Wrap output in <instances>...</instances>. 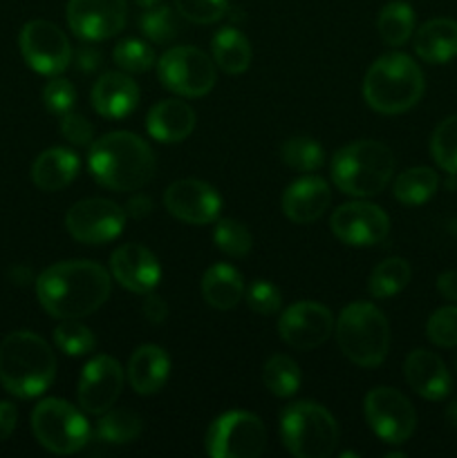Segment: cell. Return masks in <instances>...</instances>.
Masks as SVG:
<instances>
[{
    "label": "cell",
    "instance_id": "32",
    "mask_svg": "<svg viewBox=\"0 0 457 458\" xmlns=\"http://www.w3.org/2000/svg\"><path fill=\"white\" fill-rule=\"evenodd\" d=\"M142 434V419L130 410H108L97 423V438L108 445H125Z\"/></svg>",
    "mask_w": 457,
    "mask_h": 458
},
{
    "label": "cell",
    "instance_id": "19",
    "mask_svg": "<svg viewBox=\"0 0 457 458\" xmlns=\"http://www.w3.org/2000/svg\"><path fill=\"white\" fill-rule=\"evenodd\" d=\"M112 277L133 293H151L160 284L161 268L155 255L142 244H124L110 258Z\"/></svg>",
    "mask_w": 457,
    "mask_h": 458
},
{
    "label": "cell",
    "instance_id": "16",
    "mask_svg": "<svg viewBox=\"0 0 457 458\" xmlns=\"http://www.w3.org/2000/svg\"><path fill=\"white\" fill-rule=\"evenodd\" d=\"M278 334L289 347L309 352L334 334V316L318 302H296L278 320Z\"/></svg>",
    "mask_w": 457,
    "mask_h": 458
},
{
    "label": "cell",
    "instance_id": "35",
    "mask_svg": "<svg viewBox=\"0 0 457 458\" xmlns=\"http://www.w3.org/2000/svg\"><path fill=\"white\" fill-rule=\"evenodd\" d=\"M139 25H142L143 36H146L151 43L157 45H168L175 36L179 34V21L175 16V12L166 4H155V7H148L146 12L139 18Z\"/></svg>",
    "mask_w": 457,
    "mask_h": 458
},
{
    "label": "cell",
    "instance_id": "25",
    "mask_svg": "<svg viewBox=\"0 0 457 458\" xmlns=\"http://www.w3.org/2000/svg\"><path fill=\"white\" fill-rule=\"evenodd\" d=\"M79 168L81 161L74 152L67 148H49L36 157L34 165H31V182L40 191L56 192L74 182Z\"/></svg>",
    "mask_w": 457,
    "mask_h": 458
},
{
    "label": "cell",
    "instance_id": "31",
    "mask_svg": "<svg viewBox=\"0 0 457 458\" xmlns=\"http://www.w3.org/2000/svg\"><path fill=\"white\" fill-rule=\"evenodd\" d=\"M410 264L401 258H390L384 259L381 264H376L375 271L370 273V282H367V289L375 298L388 300L394 298L397 293H401L406 289V284L410 282Z\"/></svg>",
    "mask_w": 457,
    "mask_h": 458
},
{
    "label": "cell",
    "instance_id": "29",
    "mask_svg": "<svg viewBox=\"0 0 457 458\" xmlns=\"http://www.w3.org/2000/svg\"><path fill=\"white\" fill-rule=\"evenodd\" d=\"M376 30H379L381 40L390 47H401L415 31V12L403 0H392L385 4L376 18Z\"/></svg>",
    "mask_w": 457,
    "mask_h": 458
},
{
    "label": "cell",
    "instance_id": "15",
    "mask_svg": "<svg viewBox=\"0 0 457 458\" xmlns=\"http://www.w3.org/2000/svg\"><path fill=\"white\" fill-rule=\"evenodd\" d=\"M330 228L336 240L348 246H376L388 237L390 219L379 206L367 201H349L334 210Z\"/></svg>",
    "mask_w": 457,
    "mask_h": 458
},
{
    "label": "cell",
    "instance_id": "10",
    "mask_svg": "<svg viewBox=\"0 0 457 458\" xmlns=\"http://www.w3.org/2000/svg\"><path fill=\"white\" fill-rule=\"evenodd\" d=\"M157 74L166 89L179 97H204L215 85V65L202 49L182 45L164 52L157 61Z\"/></svg>",
    "mask_w": 457,
    "mask_h": 458
},
{
    "label": "cell",
    "instance_id": "24",
    "mask_svg": "<svg viewBox=\"0 0 457 458\" xmlns=\"http://www.w3.org/2000/svg\"><path fill=\"white\" fill-rule=\"evenodd\" d=\"M170 374V358L157 344H143L133 353L128 365L130 387L142 396L157 394L166 385Z\"/></svg>",
    "mask_w": 457,
    "mask_h": 458
},
{
    "label": "cell",
    "instance_id": "28",
    "mask_svg": "<svg viewBox=\"0 0 457 458\" xmlns=\"http://www.w3.org/2000/svg\"><path fill=\"white\" fill-rule=\"evenodd\" d=\"M213 63L227 74H242L251 65V43L236 27H222L211 40Z\"/></svg>",
    "mask_w": 457,
    "mask_h": 458
},
{
    "label": "cell",
    "instance_id": "39",
    "mask_svg": "<svg viewBox=\"0 0 457 458\" xmlns=\"http://www.w3.org/2000/svg\"><path fill=\"white\" fill-rule=\"evenodd\" d=\"M112 58L121 67V72H130V74H143L155 65V52L151 45L139 38L121 40L115 47Z\"/></svg>",
    "mask_w": 457,
    "mask_h": 458
},
{
    "label": "cell",
    "instance_id": "38",
    "mask_svg": "<svg viewBox=\"0 0 457 458\" xmlns=\"http://www.w3.org/2000/svg\"><path fill=\"white\" fill-rule=\"evenodd\" d=\"M213 240L218 249L231 258H245L254 246L249 228L237 219H220L213 231Z\"/></svg>",
    "mask_w": 457,
    "mask_h": 458
},
{
    "label": "cell",
    "instance_id": "21",
    "mask_svg": "<svg viewBox=\"0 0 457 458\" xmlns=\"http://www.w3.org/2000/svg\"><path fill=\"white\" fill-rule=\"evenodd\" d=\"M139 103V88L124 72H106L92 88V106L103 119H124Z\"/></svg>",
    "mask_w": 457,
    "mask_h": 458
},
{
    "label": "cell",
    "instance_id": "18",
    "mask_svg": "<svg viewBox=\"0 0 457 458\" xmlns=\"http://www.w3.org/2000/svg\"><path fill=\"white\" fill-rule=\"evenodd\" d=\"M124 392V369L112 356H97L83 367L79 380V405L92 416L106 414Z\"/></svg>",
    "mask_w": 457,
    "mask_h": 458
},
{
    "label": "cell",
    "instance_id": "34",
    "mask_svg": "<svg viewBox=\"0 0 457 458\" xmlns=\"http://www.w3.org/2000/svg\"><path fill=\"white\" fill-rule=\"evenodd\" d=\"M280 159L298 173H314L325 161V152L312 137H291L280 146Z\"/></svg>",
    "mask_w": 457,
    "mask_h": 458
},
{
    "label": "cell",
    "instance_id": "27",
    "mask_svg": "<svg viewBox=\"0 0 457 458\" xmlns=\"http://www.w3.org/2000/svg\"><path fill=\"white\" fill-rule=\"evenodd\" d=\"M202 295L213 309L228 311L245 298V282L228 264H213L202 277Z\"/></svg>",
    "mask_w": 457,
    "mask_h": 458
},
{
    "label": "cell",
    "instance_id": "20",
    "mask_svg": "<svg viewBox=\"0 0 457 458\" xmlns=\"http://www.w3.org/2000/svg\"><path fill=\"white\" fill-rule=\"evenodd\" d=\"M403 376L415 394L426 401H444L451 394V374L442 358L426 349H415L403 362Z\"/></svg>",
    "mask_w": 457,
    "mask_h": 458
},
{
    "label": "cell",
    "instance_id": "50",
    "mask_svg": "<svg viewBox=\"0 0 457 458\" xmlns=\"http://www.w3.org/2000/svg\"><path fill=\"white\" fill-rule=\"evenodd\" d=\"M446 419H448V423L453 425V428H457V401L453 403V405L446 410Z\"/></svg>",
    "mask_w": 457,
    "mask_h": 458
},
{
    "label": "cell",
    "instance_id": "14",
    "mask_svg": "<svg viewBox=\"0 0 457 458\" xmlns=\"http://www.w3.org/2000/svg\"><path fill=\"white\" fill-rule=\"evenodd\" d=\"M128 4L125 0H70L67 25L76 38L97 43L119 34L125 27Z\"/></svg>",
    "mask_w": 457,
    "mask_h": 458
},
{
    "label": "cell",
    "instance_id": "17",
    "mask_svg": "<svg viewBox=\"0 0 457 458\" xmlns=\"http://www.w3.org/2000/svg\"><path fill=\"white\" fill-rule=\"evenodd\" d=\"M164 206L179 222L204 226L220 217L222 197L211 183L200 179H179L166 188Z\"/></svg>",
    "mask_w": 457,
    "mask_h": 458
},
{
    "label": "cell",
    "instance_id": "2",
    "mask_svg": "<svg viewBox=\"0 0 457 458\" xmlns=\"http://www.w3.org/2000/svg\"><path fill=\"white\" fill-rule=\"evenodd\" d=\"M88 165L103 188L133 192L151 182L157 161L142 137L133 132H110L90 146Z\"/></svg>",
    "mask_w": 457,
    "mask_h": 458
},
{
    "label": "cell",
    "instance_id": "7",
    "mask_svg": "<svg viewBox=\"0 0 457 458\" xmlns=\"http://www.w3.org/2000/svg\"><path fill=\"white\" fill-rule=\"evenodd\" d=\"M280 437L296 458H327L339 445V425L325 407L300 401L282 410Z\"/></svg>",
    "mask_w": 457,
    "mask_h": 458
},
{
    "label": "cell",
    "instance_id": "1",
    "mask_svg": "<svg viewBox=\"0 0 457 458\" xmlns=\"http://www.w3.org/2000/svg\"><path fill=\"white\" fill-rule=\"evenodd\" d=\"M36 295L52 318L79 320L92 316L110 298V276L101 264L88 259L58 262L40 273Z\"/></svg>",
    "mask_w": 457,
    "mask_h": 458
},
{
    "label": "cell",
    "instance_id": "30",
    "mask_svg": "<svg viewBox=\"0 0 457 458\" xmlns=\"http://www.w3.org/2000/svg\"><path fill=\"white\" fill-rule=\"evenodd\" d=\"M439 177L433 168L417 165L394 179V197L406 206H421L437 192Z\"/></svg>",
    "mask_w": 457,
    "mask_h": 458
},
{
    "label": "cell",
    "instance_id": "26",
    "mask_svg": "<svg viewBox=\"0 0 457 458\" xmlns=\"http://www.w3.org/2000/svg\"><path fill=\"white\" fill-rule=\"evenodd\" d=\"M415 52L421 61L448 63L457 56V21L453 18H433L424 22L415 34Z\"/></svg>",
    "mask_w": 457,
    "mask_h": 458
},
{
    "label": "cell",
    "instance_id": "9",
    "mask_svg": "<svg viewBox=\"0 0 457 458\" xmlns=\"http://www.w3.org/2000/svg\"><path fill=\"white\" fill-rule=\"evenodd\" d=\"M264 447L267 429L251 411H227L206 434V454L213 458H258Z\"/></svg>",
    "mask_w": 457,
    "mask_h": 458
},
{
    "label": "cell",
    "instance_id": "37",
    "mask_svg": "<svg viewBox=\"0 0 457 458\" xmlns=\"http://www.w3.org/2000/svg\"><path fill=\"white\" fill-rule=\"evenodd\" d=\"M54 343L65 356H88L97 347L94 334L79 320H63L54 329Z\"/></svg>",
    "mask_w": 457,
    "mask_h": 458
},
{
    "label": "cell",
    "instance_id": "22",
    "mask_svg": "<svg viewBox=\"0 0 457 458\" xmlns=\"http://www.w3.org/2000/svg\"><path fill=\"white\" fill-rule=\"evenodd\" d=\"M332 201V191L325 179L300 177L282 195V213L296 224H312L325 213Z\"/></svg>",
    "mask_w": 457,
    "mask_h": 458
},
{
    "label": "cell",
    "instance_id": "44",
    "mask_svg": "<svg viewBox=\"0 0 457 458\" xmlns=\"http://www.w3.org/2000/svg\"><path fill=\"white\" fill-rule=\"evenodd\" d=\"M61 134L74 146H92L94 143V128L88 119L67 112L61 116Z\"/></svg>",
    "mask_w": 457,
    "mask_h": 458
},
{
    "label": "cell",
    "instance_id": "40",
    "mask_svg": "<svg viewBox=\"0 0 457 458\" xmlns=\"http://www.w3.org/2000/svg\"><path fill=\"white\" fill-rule=\"evenodd\" d=\"M428 340L437 347H457V307H442L428 318L426 325Z\"/></svg>",
    "mask_w": 457,
    "mask_h": 458
},
{
    "label": "cell",
    "instance_id": "23",
    "mask_svg": "<svg viewBox=\"0 0 457 458\" xmlns=\"http://www.w3.org/2000/svg\"><path fill=\"white\" fill-rule=\"evenodd\" d=\"M146 128L161 143H179L195 128V110L179 98H164L151 107Z\"/></svg>",
    "mask_w": 457,
    "mask_h": 458
},
{
    "label": "cell",
    "instance_id": "11",
    "mask_svg": "<svg viewBox=\"0 0 457 458\" xmlns=\"http://www.w3.org/2000/svg\"><path fill=\"white\" fill-rule=\"evenodd\" d=\"M366 420L372 432L388 445H401L417 428L410 401L392 387H376L366 396Z\"/></svg>",
    "mask_w": 457,
    "mask_h": 458
},
{
    "label": "cell",
    "instance_id": "43",
    "mask_svg": "<svg viewBox=\"0 0 457 458\" xmlns=\"http://www.w3.org/2000/svg\"><path fill=\"white\" fill-rule=\"evenodd\" d=\"M43 101H45V107H47L52 114L56 116L67 114V112H72V107H74L76 103L74 85L67 83V81L63 79L49 81L43 89Z\"/></svg>",
    "mask_w": 457,
    "mask_h": 458
},
{
    "label": "cell",
    "instance_id": "45",
    "mask_svg": "<svg viewBox=\"0 0 457 458\" xmlns=\"http://www.w3.org/2000/svg\"><path fill=\"white\" fill-rule=\"evenodd\" d=\"M142 311L151 325H161V322L166 320V316H168V304L164 302V298H160V295H155L151 291V293H146V298H143Z\"/></svg>",
    "mask_w": 457,
    "mask_h": 458
},
{
    "label": "cell",
    "instance_id": "4",
    "mask_svg": "<svg viewBox=\"0 0 457 458\" xmlns=\"http://www.w3.org/2000/svg\"><path fill=\"white\" fill-rule=\"evenodd\" d=\"M424 72L406 54H385L372 63L363 81V97L381 114H401L424 94Z\"/></svg>",
    "mask_w": 457,
    "mask_h": 458
},
{
    "label": "cell",
    "instance_id": "13",
    "mask_svg": "<svg viewBox=\"0 0 457 458\" xmlns=\"http://www.w3.org/2000/svg\"><path fill=\"white\" fill-rule=\"evenodd\" d=\"M125 210L110 199H81L67 210L65 228L81 244H108L124 233Z\"/></svg>",
    "mask_w": 457,
    "mask_h": 458
},
{
    "label": "cell",
    "instance_id": "48",
    "mask_svg": "<svg viewBox=\"0 0 457 458\" xmlns=\"http://www.w3.org/2000/svg\"><path fill=\"white\" fill-rule=\"evenodd\" d=\"M99 63H101V54L94 47H81L79 52H76V65H79V70L85 72V74L97 70Z\"/></svg>",
    "mask_w": 457,
    "mask_h": 458
},
{
    "label": "cell",
    "instance_id": "6",
    "mask_svg": "<svg viewBox=\"0 0 457 458\" xmlns=\"http://www.w3.org/2000/svg\"><path fill=\"white\" fill-rule=\"evenodd\" d=\"M336 343L358 367H379L390 349V325L372 302H352L336 322Z\"/></svg>",
    "mask_w": 457,
    "mask_h": 458
},
{
    "label": "cell",
    "instance_id": "12",
    "mask_svg": "<svg viewBox=\"0 0 457 458\" xmlns=\"http://www.w3.org/2000/svg\"><path fill=\"white\" fill-rule=\"evenodd\" d=\"M21 54L27 65L45 76H56L72 61V45L67 36L49 21H30L18 36Z\"/></svg>",
    "mask_w": 457,
    "mask_h": 458
},
{
    "label": "cell",
    "instance_id": "49",
    "mask_svg": "<svg viewBox=\"0 0 457 458\" xmlns=\"http://www.w3.org/2000/svg\"><path fill=\"white\" fill-rule=\"evenodd\" d=\"M437 289L451 302H457V271H446L437 277Z\"/></svg>",
    "mask_w": 457,
    "mask_h": 458
},
{
    "label": "cell",
    "instance_id": "41",
    "mask_svg": "<svg viewBox=\"0 0 457 458\" xmlns=\"http://www.w3.org/2000/svg\"><path fill=\"white\" fill-rule=\"evenodd\" d=\"M175 9L186 21L197 22V25H211L227 13L228 0H175Z\"/></svg>",
    "mask_w": 457,
    "mask_h": 458
},
{
    "label": "cell",
    "instance_id": "36",
    "mask_svg": "<svg viewBox=\"0 0 457 458\" xmlns=\"http://www.w3.org/2000/svg\"><path fill=\"white\" fill-rule=\"evenodd\" d=\"M430 152L439 168L457 174V114L448 116L435 128L433 139H430Z\"/></svg>",
    "mask_w": 457,
    "mask_h": 458
},
{
    "label": "cell",
    "instance_id": "51",
    "mask_svg": "<svg viewBox=\"0 0 457 458\" xmlns=\"http://www.w3.org/2000/svg\"><path fill=\"white\" fill-rule=\"evenodd\" d=\"M134 3L139 4V7H143V9H148V7H155L157 3H160V0H134Z\"/></svg>",
    "mask_w": 457,
    "mask_h": 458
},
{
    "label": "cell",
    "instance_id": "8",
    "mask_svg": "<svg viewBox=\"0 0 457 458\" xmlns=\"http://www.w3.org/2000/svg\"><path fill=\"white\" fill-rule=\"evenodd\" d=\"M31 432L54 454H76L90 441L85 416L61 398H45L31 411Z\"/></svg>",
    "mask_w": 457,
    "mask_h": 458
},
{
    "label": "cell",
    "instance_id": "5",
    "mask_svg": "<svg viewBox=\"0 0 457 458\" xmlns=\"http://www.w3.org/2000/svg\"><path fill=\"white\" fill-rule=\"evenodd\" d=\"M394 174V155L385 143L361 139L341 148L332 159L336 188L352 197H372L385 191Z\"/></svg>",
    "mask_w": 457,
    "mask_h": 458
},
{
    "label": "cell",
    "instance_id": "46",
    "mask_svg": "<svg viewBox=\"0 0 457 458\" xmlns=\"http://www.w3.org/2000/svg\"><path fill=\"white\" fill-rule=\"evenodd\" d=\"M16 420H18V411L12 403L0 401V443L7 441L12 437V432L16 429Z\"/></svg>",
    "mask_w": 457,
    "mask_h": 458
},
{
    "label": "cell",
    "instance_id": "33",
    "mask_svg": "<svg viewBox=\"0 0 457 458\" xmlns=\"http://www.w3.org/2000/svg\"><path fill=\"white\" fill-rule=\"evenodd\" d=\"M300 376L298 365L291 360L289 356H282V353H276V356L269 358L263 367V383L273 396L278 398H289L298 392L300 387Z\"/></svg>",
    "mask_w": 457,
    "mask_h": 458
},
{
    "label": "cell",
    "instance_id": "47",
    "mask_svg": "<svg viewBox=\"0 0 457 458\" xmlns=\"http://www.w3.org/2000/svg\"><path fill=\"white\" fill-rule=\"evenodd\" d=\"M124 210H125V215H130V217L143 219V217H146V215H151L152 201L148 199L146 195H142V192H139V195H134L133 199H130L128 204H125Z\"/></svg>",
    "mask_w": 457,
    "mask_h": 458
},
{
    "label": "cell",
    "instance_id": "42",
    "mask_svg": "<svg viewBox=\"0 0 457 458\" xmlns=\"http://www.w3.org/2000/svg\"><path fill=\"white\" fill-rule=\"evenodd\" d=\"M246 304H249L251 311L260 313V316H273V313L280 311L282 295L278 286L272 284V282L255 280L246 289Z\"/></svg>",
    "mask_w": 457,
    "mask_h": 458
},
{
    "label": "cell",
    "instance_id": "3",
    "mask_svg": "<svg viewBox=\"0 0 457 458\" xmlns=\"http://www.w3.org/2000/svg\"><path fill=\"white\" fill-rule=\"evenodd\" d=\"M56 376V358L49 344L31 331H13L0 343V385L16 398L47 392Z\"/></svg>",
    "mask_w": 457,
    "mask_h": 458
}]
</instances>
